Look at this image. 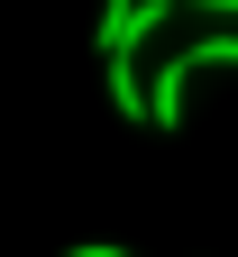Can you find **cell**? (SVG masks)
<instances>
[{"label":"cell","mask_w":238,"mask_h":257,"mask_svg":"<svg viewBox=\"0 0 238 257\" xmlns=\"http://www.w3.org/2000/svg\"><path fill=\"white\" fill-rule=\"evenodd\" d=\"M64 257H138V248H110V239H92V248H64Z\"/></svg>","instance_id":"3"},{"label":"cell","mask_w":238,"mask_h":257,"mask_svg":"<svg viewBox=\"0 0 238 257\" xmlns=\"http://www.w3.org/2000/svg\"><path fill=\"white\" fill-rule=\"evenodd\" d=\"M183 10H220V19H238V0H183Z\"/></svg>","instance_id":"4"},{"label":"cell","mask_w":238,"mask_h":257,"mask_svg":"<svg viewBox=\"0 0 238 257\" xmlns=\"http://www.w3.org/2000/svg\"><path fill=\"white\" fill-rule=\"evenodd\" d=\"M174 10H183V0H110V10H101V37H92V46H101V55H138V46H147V37H156V28L174 19Z\"/></svg>","instance_id":"1"},{"label":"cell","mask_w":238,"mask_h":257,"mask_svg":"<svg viewBox=\"0 0 238 257\" xmlns=\"http://www.w3.org/2000/svg\"><path fill=\"white\" fill-rule=\"evenodd\" d=\"M101 74H110V110H119V119H147V83H138V55H101Z\"/></svg>","instance_id":"2"}]
</instances>
